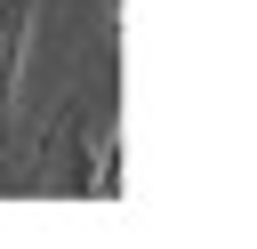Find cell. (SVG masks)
<instances>
[{
    "mask_svg": "<svg viewBox=\"0 0 257 249\" xmlns=\"http://www.w3.org/2000/svg\"><path fill=\"white\" fill-rule=\"evenodd\" d=\"M24 24H32V0H0V104H8L16 64H24Z\"/></svg>",
    "mask_w": 257,
    "mask_h": 249,
    "instance_id": "1",
    "label": "cell"
}]
</instances>
